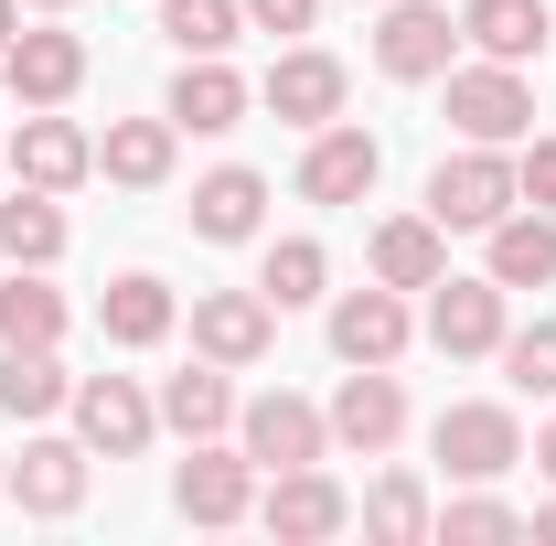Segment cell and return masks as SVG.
<instances>
[{"mask_svg":"<svg viewBox=\"0 0 556 546\" xmlns=\"http://www.w3.org/2000/svg\"><path fill=\"white\" fill-rule=\"evenodd\" d=\"M514 204H525V194H514V161H503L492 139H460V150L428 172V214H439L450 236H492Z\"/></svg>","mask_w":556,"mask_h":546,"instance_id":"cell-1","label":"cell"},{"mask_svg":"<svg viewBox=\"0 0 556 546\" xmlns=\"http://www.w3.org/2000/svg\"><path fill=\"white\" fill-rule=\"evenodd\" d=\"M503 300H514V289H503V278H428V322H417V333L439 343V353H450V364H471V353H503V333H514V311H503Z\"/></svg>","mask_w":556,"mask_h":546,"instance_id":"cell-2","label":"cell"},{"mask_svg":"<svg viewBox=\"0 0 556 546\" xmlns=\"http://www.w3.org/2000/svg\"><path fill=\"white\" fill-rule=\"evenodd\" d=\"M450 86V129L460 139H492V150H514V139L535 129V86H525V65H450L439 75Z\"/></svg>","mask_w":556,"mask_h":546,"instance_id":"cell-3","label":"cell"},{"mask_svg":"<svg viewBox=\"0 0 556 546\" xmlns=\"http://www.w3.org/2000/svg\"><path fill=\"white\" fill-rule=\"evenodd\" d=\"M236 450H247L257 472L332 461V418L311 408V397H289V386H268V397H247V408H236Z\"/></svg>","mask_w":556,"mask_h":546,"instance_id":"cell-4","label":"cell"},{"mask_svg":"<svg viewBox=\"0 0 556 546\" xmlns=\"http://www.w3.org/2000/svg\"><path fill=\"white\" fill-rule=\"evenodd\" d=\"M460 54V22L439 11V0H386V22H375V75H396V86H439Z\"/></svg>","mask_w":556,"mask_h":546,"instance_id":"cell-5","label":"cell"},{"mask_svg":"<svg viewBox=\"0 0 556 546\" xmlns=\"http://www.w3.org/2000/svg\"><path fill=\"white\" fill-rule=\"evenodd\" d=\"M257 525H268L278 546H321L353 525V493L321 461H300V472H268V493H257Z\"/></svg>","mask_w":556,"mask_h":546,"instance_id":"cell-6","label":"cell"},{"mask_svg":"<svg viewBox=\"0 0 556 546\" xmlns=\"http://www.w3.org/2000/svg\"><path fill=\"white\" fill-rule=\"evenodd\" d=\"M428 450L450 461V482H503L514 461H525V429H514V408H492V397H471V408H439V429H428Z\"/></svg>","mask_w":556,"mask_h":546,"instance_id":"cell-7","label":"cell"},{"mask_svg":"<svg viewBox=\"0 0 556 546\" xmlns=\"http://www.w3.org/2000/svg\"><path fill=\"white\" fill-rule=\"evenodd\" d=\"M0 86H11L22 108H65L75 86H86V44H75L65 22H22V33L0 44Z\"/></svg>","mask_w":556,"mask_h":546,"instance_id":"cell-8","label":"cell"},{"mask_svg":"<svg viewBox=\"0 0 556 546\" xmlns=\"http://www.w3.org/2000/svg\"><path fill=\"white\" fill-rule=\"evenodd\" d=\"M150 429H161V397H139L129 375H75V439L97 461H139Z\"/></svg>","mask_w":556,"mask_h":546,"instance_id":"cell-9","label":"cell"},{"mask_svg":"<svg viewBox=\"0 0 556 546\" xmlns=\"http://www.w3.org/2000/svg\"><path fill=\"white\" fill-rule=\"evenodd\" d=\"M172 514H182V525H247V514H257V461L193 439V461L172 472Z\"/></svg>","mask_w":556,"mask_h":546,"instance_id":"cell-10","label":"cell"},{"mask_svg":"<svg viewBox=\"0 0 556 546\" xmlns=\"http://www.w3.org/2000/svg\"><path fill=\"white\" fill-rule=\"evenodd\" d=\"M268 343H278V300L268 289H204L193 300V353L204 364H268Z\"/></svg>","mask_w":556,"mask_h":546,"instance_id":"cell-11","label":"cell"},{"mask_svg":"<svg viewBox=\"0 0 556 546\" xmlns=\"http://www.w3.org/2000/svg\"><path fill=\"white\" fill-rule=\"evenodd\" d=\"M257 97H268L289 129H332V119H343V97H353V75H343V54H321V44H289Z\"/></svg>","mask_w":556,"mask_h":546,"instance_id":"cell-12","label":"cell"},{"mask_svg":"<svg viewBox=\"0 0 556 546\" xmlns=\"http://www.w3.org/2000/svg\"><path fill=\"white\" fill-rule=\"evenodd\" d=\"M375 172H386V139L353 129V119L311 129V150H300V194H311V204H364V194H375Z\"/></svg>","mask_w":556,"mask_h":546,"instance_id":"cell-13","label":"cell"},{"mask_svg":"<svg viewBox=\"0 0 556 546\" xmlns=\"http://www.w3.org/2000/svg\"><path fill=\"white\" fill-rule=\"evenodd\" d=\"M332 439H343V450H364V461H375V450H396V439H407V386H396V375H386V364H353L343 386H332Z\"/></svg>","mask_w":556,"mask_h":546,"instance_id":"cell-14","label":"cell"},{"mask_svg":"<svg viewBox=\"0 0 556 546\" xmlns=\"http://www.w3.org/2000/svg\"><path fill=\"white\" fill-rule=\"evenodd\" d=\"M407 343H417L407 289L375 278V289H343V300H332V353H343V364H396Z\"/></svg>","mask_w":556,"mask_h":546,"instance_id":"cell-15","label":"cell"},{"mask_svg":"<svg viewBox=\"0 0 556 546\" xmlns=\"http://www.w3.org/2000/svg\"><path fill=\"white\" fill-rule=\"evenodd\" d=\"M86 172H97V139L75 129V119H54V108H33L22 139H11V183H33V194H75Z\"/></svg>","mask_w":556,"mask_h":546,"instance_id":"cell-16","label":"cell"},{"mask_svg":"<svg viewBox=\"0 0 556 546\" xmlns=\"http://www.w3.org/2000/svg\"><path fill=\"white\" fill-rule=\"evenodd\" d=\"M247 97H257V86L225 65V54H182V75H172V108H161V119H172V129H193V139H225L236 119H247Z\"/></svg>","mask_w":556,"mask_h":546,"instance_id":"cell-17","label":"cell"},{"mask_svg":"<svg viewBox=\"0 0 556 546\" xmlns=\"http://www.w3.org/2000/svg\"><path fill=\"white\" fill-rule=\"evenodd\" d=\"M172 322H182V300H172V278H150V269H129V278H108V289H97V333L118 343V353L172 343Z\"/></svg>","mask_w":556,"mask_h":546,"instance_id":"cell-18","label":"cell"},{"mask_svg":"<svg viewBox=\"0 0 556 546\" xmlns=\"http://www.w3.org/2000/svg\"><path fill=\"white\" fill-rule=\"evenodd\" d=\"M86 461H97L86 439H22V461H11L22 514H43V525H54V514H75V504H86Z\"/></svg>","mask_w":556,"mask_h":546,"instance_id":"cell-19","label":"cell"},{"mask_svg":"<svg viewBox=\"0 0 556 546\" xmlns=\"http://www.w3.org/2000/svg\"><path fill=\"white\" fill-rule=\"evenodd\" d=\"M460 44L492 54V65H525V54L556 44V11L546 0H460Z\"/></svg>","mask_w":556,"mask_h":546,"instance_id":"cell-20","label":"cell"},{"mask_svg":"<svg viewBox=\"0 0 556 546\" xmlns=\"http://www.w3.org/2000/svg\"><path fill=\"white\" fill-rule=\"evenodd\" d=\"M257 225H268V183H257L247 161H225V172L193 183V236H204V247H247Z\"/></svg>","mask_w":556,"mask_h":546,"instance_id":"cell-21","label":"cell"},{"mask_svg":"<svg viewBox=\"0 0 556 546\" xmlns=\"http://www.w3.org/2000/svg\"><path fill=\"white\" fill-rule=\"evenodd\" d=\"M439 269H450V225L439 214H386L375 225V278L386 289H428Z\"/></svg>","mask_w":556,"mask_h":546,"instance_id":"cell-22","label":"cell"},{"mask_svg":"<svg viewBox=\"0 0 556 546\" xmlns=\"http://www.w3.org/2000/svg\"><path fill=\"white\" fill-rule=\"evenodd\" d=\"M75 408V375L54 364V343H0V418H54Z\"/></svg>","mask_w":556,"mask_h":546,"instance_id":"cell-23","label":"cell"},{"mask_svg":"<svg viewBox=\"0 0 556 546\" xmlns=\"http://www.w3.org/2000/svg\"><path fill=\"white\" fill-rule=\"evenodd\" d=\"M172 119H108V139H97V172L108 183H129V194H150V183H172Z\"/></svg>","mask_w":556,"mask_h":546,"instance_id":"cell-24","label":"cell"},{"mask_svg":"<svg viewBox=\"0 0 556 546\" xmlns=\"http://www.w3.org/2000/svg\"><path fill=\"white\" fill-rule=\"evenodd\" d=\"M492 278L503 289H556V214H503L492 225Z\"/></svg>","mask_w":556,"mask_h":546,"instance_id":"cell-25","label":"cell"},{"mask_svg":"<svg viewBox=\"0 0 556 546\" xmlns=\"http://www.w3.org/2000/svg\"><path fill=\"white\" fill-rule=\"evenodd\" d=\"M161 429H182V439H225V429H236V386H225V364L172 375V386H161Z\"/></svg>","mask_w":556,"mask_h":546,"instance_id":"cell-26","label":"cell"},{"mask_svg":"<svg viewBox=\"0 0 556 546\" xmlns=\"http://www.w3.org/2000/svg\"><path fill=\"white\" fill-rule=\"evenodd\" d=\"M0 258H11V269H54V258H65V204L22 183V194L0 204Z\"/></svg>","mask_w":556,"mask_h":546,"instance_id":"cell-27","label":"cell"},{"mask_svg":"<svg viewBox=\"0 0 556 546\" xmlns=\"http://www.w3.org/2000/svg\"><path fill=\"white\" fill-rule=\"evenodd\" d=\"M0 343H65V289H43V269L0 278Z\"/></svg>","mask_w":556,"mask_h":546,"instance_id":"cell-28","label":"cell"},{"mask_svg":"<svg viewBox=\"0 0 556 546\" xmlns=\"http://www.w3.org/2000/svg\"><path fill=\"white\" fill-rule=\"evenodd\" d=\"M257 289H268L278 311H300V300H321V289H332V258H321V236H278L268 258H257Z\"/></svg>","mask_w":556,"mask_h":546,"instance_id":"cell-29","label":"cell"},{"mask_svg":"<svg viewBox=\"0 0 556 546\" xmlns=\"http://www.w3.org/2000/svg\"><path fill=\"white\" fill-rule=\"evenodd\" d=\"M439 525V504H428V482L417 472H386L375 493H364V536H386V546H417Z\"/></svg>","mask_w":556,"mask_h":546,"instance_id":"cell-30","label":"cell"},{"mask_svg":"<svg viewBox=\"0 0 556 546\" xmlns=\"http://www.w3.org/2000/svg\"><path fill=\"white\" fill-rule=\"evenodd\" d=\"M161 33H172L182 54H225V44L247 33V0H161Z\"/></svg>","mask_w":556,"mask_h":546,"instance_id":"cell-31","label":"cell"},{"mask_svg":"<svg viewBox=\"0 0 556 546\" xmlns=\"http://www.w3.org/2000/svg\"><path fill=\"white\" fill-rule=\"evenodd\" d=\"M503 375H514L525 397H556V322H546V311L503 333Z\"/></svg>","mask_w":556,"mask_h":546,"instance_id":"cell-32","label":"cell"},{"mask_svg":"<svg viewBox=\"0 0 556 546\" xmlns=\"http://www.w3.org/2000/svg\"><path fill=\"white\" fill-rule=\"evenodd\" d=\"M428 536H525V514H514V504H503V493H482V482H471V493H450V504H439V525H428Z\"/></svg>","mask_w":556,"mask_h":546,"instance_id":"cell-33","label":"cell"},{"mask_svg":"<svg viewBox=\"0 0 556 546\" xmlns=\"http://www.w3.org/2000/svg\"><path fill=\"white\" fill-rule=\"evenodd\" d=\"M514 194H525L535 214H556V139L525 129V150H514Z\"/></svg>","mask_w":556,"mask_h":546,"instance_id":"cell-34","label":"cell"},{"mask_svg":"<svg viewBox=\"0 0 556 546\" xmlns=\"http://www.w3.org/2000/svg\"><path fill=\"white\" fill-rule=\"evenodd\" d=\"M247 22H257V33H311L321 0H247Z\"/></svg>","mask_w":556,"mask_h":546,"instance_id":"cell-35","label":"cell"},{"mask_svg":"<svg viewBox=\"0 0 556 546\" xmlns=\"http://www.w3.org/2000/svg\"><path fill=\"white\" fill-rule=\"evenodd\" d=\"M535 472L556 482V418H546V429H535Z\"/></svg>","mask_w":556,"mask_h":546,"instance_id":"cell-36","label":"cell"},{"mask_svg":"<svg viewBox=\"0 0 556 546\" xmlns=\"http://www.w3.org/2000/svg\"><path fill=\"white\" fill-rule=\"evenodd\" d=\"M525 525H535V536H556V482H546V504H535V514H525Z\"/></svg>","mask_w":556,"mask_h":546,"instance_id":"cell-37","label":"cell"},{"mask_svg":"<svg viewBox=\"0 0 556 546\" xmlns=\"http://www.w3.org/2000/svg\"><path fill=\"white\" fill-rule=\"evenodd\" d=\"M11 33H22V0H0V44H11Z\"/></svg>","mask_w":556,"mask_h":546,"instance_id":"cell-38","label":"cell"},{"mask_svg":"<svg viewBox=\"0 0 556 546\" xmlns=\"http://www.w3.org/2000/svg\"><path fill=\"white\" fill-rule=\"evenodd\" d=\"M22 11H75V0H22Z\"/></svg>","mask_w":556,"mask_h":546,"instance_id":"cell-39","label":"cell"},{"mask_svg":"<svg viewBox=\"0 0 556 546\" xmlns=\"http://www.w3.org/2000/svg\"><path fill=\"white\" fill-rule=\"evenodd\" d=\"M0 493H11V461H0Z\"/></svg>","mask_w":556,"mask_h":546,"instance_id":"cell-40","label":"cell"}]
</instances>
